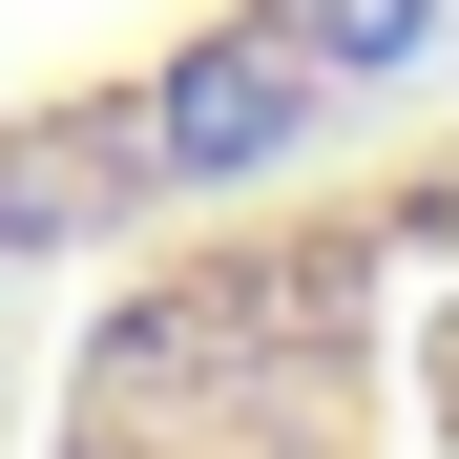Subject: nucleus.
<instances>
[{"mask_svg": "<svg viewBox=\"0 0 459 459\" xmlns=\"http://www.w3.org/2000/svg\"><path fill=\"white\" fill-rule=\"evenodd\" d=\"M459 0H0V292L438 84Z\"/></svg>", "mask_w": 459, "mask_h": 459, "instance_id": "nucleus-2", "label": "nucleus"}, {"mask_svg": "<svg viewBox=\"0 0 459 459\" xmlns=\"http://www.w3.org/2000/svg\"><path fill=\"white\" fill-rule=\"evenodd\" d=\"M42 459H459V84L126 230L63 314Z\"/></svg>", "mask_w": 459, "mask_h": 459, "instance_id": "nucleus-1", "label": "nucleus"}]
</instances>
